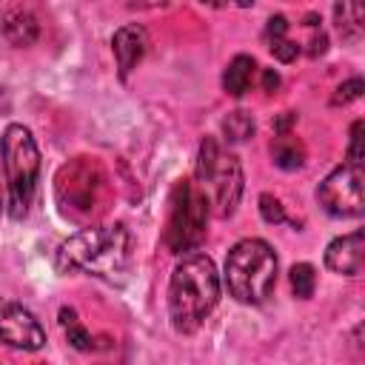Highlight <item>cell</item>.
I'll use <instances>...</instances> for the list:
<instances>
[{
	"label": "cell",
	"instance_id": "cell-1",
	"mask_svg": "<svg viewBox=\"0 0 365 365\" xmlns=\"http://www.w3.org/2000/svg\"><path fill=\"white\" fill-rule=\"evenodd\" d=\"M131 262V237L123 225H88L57 248V268L91 274L106 282H123Z\"/></svg>",
	"mask_w": 365,
	"mask_h": 365
},
{
	"label": "cell",
	"instance_id": "cell-2",
	"mask_svg": "<svg viewBox=\"0 0 365 365\" xmlns=\"http://www.w3.org/2000/svg\"><path fill=\"white\" fill-rule=\"evenodd\" d=\"M220 299V277L211 257L185 254L168 279V317L177 334H194Z\"/></svg>",
	"mask_w": 365,
	"mask_h": 365
},
{
	"label": "cell",
	"instance_id": "cell-3",
	"mask_svg": "<svg viewBox=\"0 0 365 365\" xmlns=\"http://www.w3.org/2000/svg\"><path fill=\"white\" fill-rule=\"evenodd\" d=\"M277 285V254L265 240H240L225 257V288L242 305H262Z\"/></svg>",
	"mask_w": 365,
	"mask_h": 365
},
{
	"label": "cell",
	"instance_id": "cell-4",
	"mask_svg": "<svg viewBox=\"0 0 365 365\" xmlns=\"http://www.w3.org/2000/svg\"><path fill=\"white\" fill-rule=\"evenodd\" d=\"M3 171H6V197H9V214L14 220H23L29 214V205L37 191L40 177V148L31 137V131L20 123L6 125L3 143Z\"/></svg>",
	"mask_w": 365,
	"mask_h": 365
},
{
	"label": "cell",
	"instance_id": "cell-5",
	"mask_svg": "<svg viewBox=\"0 0 365 365\" xmlns=\"http://www.w3.org/2000/svg\"><path fill=\"white\" fill-rule=\"evenodd\" d=\"M197 182L208 197V205H214L217 217H231L242 197V168L240 160L225 151L214 137H205L200 143L197 154Z\"/></svg>",
	"mask_w": 365,
	"mask_h": 365
},
{
	"label": "cell",
	"instance_id": "cell-6",
	"mask_svg": "<svg viewBox=\"0 0 365 365\" xmlns=\"http://www.w3.org/2000/svg\"><path fill=\"white\" fill-rule=\"evenodd\" d=\"M103 185H106V174H103L97 160L77 157V160L66 163L57 174V182H54L63 217L80 222V220H91L94 214H100L106 208L103 205Z\"/></svg>",
	"mask_w": 365,
	"mask_h": 365
},
{
	"label": "cell",
	"instance_id": "cell-7",
	"mask_svg": "<svg viewBox=\"0 0 365 365\" xmlns=\"http://www.w3.org/2000/svg\"><path fill=\"white\" fill-rule=\"evenodd\" d=\"M208 225V197L194 180H180L171 194V214L165 228V245L174 254L194 251L205 240Z\"/></svg>",
	"mask_w": 365,
	"mask_h": 365
},
{
	"label": "cell",
	"instance_id": "cell-8",
	"mask_svg": "<svg viewBox=\"0 0 365 365\" xmlns=\"http://www.w3.org/2000/svg\"><path fill=\"white\" fill-rule=\"evenodd\" d=\"M319 205L339 220L348 217H362L365 211V197H362V165L345 163L334 168L317 188Z\"/></svg>",
	"mask_w": 365,
	"mask_h": 365
},
{
	"label": "cell",
	"instance_id": "cell-9",
	"mask_svg": "<svg viewBox=\"0 0 365 365\" xmlns=\"http://www.w3.org/2000/svg\"><path fill=\"white\" fill-rule=\"evenodd\" d=\"M0 342L9 348L40 351L46 345V331L29 308L17 302H3L0 305Z\"/></svg>",
	"mask_w": 365,
	"mask_h": 365
},
{
	"label": "cell",
	"instance_id": "cell-10",
	"mask_svg": "<svg viewBox=\"0 0 365 365\" xmlns=\"http://www.w3.org/2000/svg\"><path fill=\"white\" fill-rule=\"evenodd\" d=\"M325 265L334 274H342V277L362 274V265H365V234L362 231H351L345 237H336L325 248Z\"/></svg>",
	"mask_w": 365,
	"mask_h": 365
},
{
	"label": "cell",
	"instance_id": "cell-11",
	"mask_svg": "<svg viewBox=\"0 0 365 365\" xmlns=\"http://www.w3.org/2000/svg\"><path fill=\"white\" fill-rule=\"evenodd\" d=\"M111 48H114V57H117L120 77L125 80V77L131 74V68L143 60V54H145V48H148V34H145L143 26L128 23V26H123V29L114 31Z\"/></svg>",
	"mask_w": 365,
	"mask_h": 365
},
{
	"label": "cell",
	"instance_id": "cell-12",
	"mask_svg": "<svg viewBox=\"0 0 365 365\" xmlns=\"http://www.w3.org/2000/svg\"><path fill=\"white\" fill-rule=\"evenodd\" d=\"M334 23L345 43H359L365 34V3L362 0H336Z\"/></svg>",
	"mask_w": 365,
	"mask_h": 365
},
{
	"label": "cell",
	"instance_id": "cell-13",
	"mask_svg": "<svg viewBox=\"0 0 365 365\" xmlns=\"http://www.w3.org/2000/svg\"><path fill=\"white\" fill-rule=\"evenodd\" d=\"M3 34L11 46L23 48V46H31L40 34V26H37V17L26 9H14L3 17Z\"/></svg>",
	"mask_w": 365,
	"mask_h": 365
},
{
	"label": "cell",
	"instance_id": "cell-14",
	"mask_svg": "<svg viewBox=\"0 0 365 365\" xmlns=\"http://www.w3.org/2000/svg\"><path fill=\"white\" fill-rule=\"evenodd\" d=\"M254 71H257L254 57L237 54V57L225 66V71H222V88H225L231 97H242V94L248 91V86H251Z\"/></svg>",
	"mask_w": 365,
	"mask_h": 365
},
{
	"label": "cell",
	"instance_id": "cell-15",
	"mask_svg": "<svg viewBox=\"0 0 365 365\" xmlns=\"http://www.w3.org/2000/svg\"><path fill=\"white\" fill-rule=\"evenodd\" d=\"M271 157H274V163H277L282 171H297V168L305 163V148H302V143H299L291 131H282V134H277V140L271 143Z\"/></svg>",
	"mask_w": 365,
	"mask_h": 365
},
{
	"label": "cell",
	"instance_id": "cell-16",
	"mask_svg": "<svg viewBox=\"0 0 365 365\" xmlns=\"http://www.w3.org/2000/svg\"><path fill=\"white\" fill-rule=\"evenodd\" d=\"M222 137L228 143H245L254 137V117L248 111H231L222 120Z\"/></svg>",
	"mask_w": 365,
	"mask_h": 365
},
{
	"label": "cell",
	"instance_id": "cell-17",
	"mask_svg": "<svg viewBox=\"0 0 365 365\" xmlns=\"http://www.w3.org/2000/svg\"><path fill=\"white\" fill-rule=\"evenodd\" d=\"M60 325L68 336V342L77 348V351H91V334L83 328V322L77 319V311L74 308H60Z\"/></svg>",
	"mask_w": 365,
	"mask_h": 365
},
{
	"label": "cell",
	"instance_id": "cell-18",
	"mask_svg": "<svg viewBox=\"0 0 365 365\" xmlns=\"http://www.w3.org/2000/svg\"><path fill=\"white\" fill-rule=\"evenodd\" d=\"M288 279H291V291H294V297L308 299V297L314 294L317 274H314V265H311V262H297V265H291Z\"/></svg>",
	"mask_w": 365,
	"mask_h": 365
},
{
	"label": "cell",
	"instance_id": "cell-19",
	"mask_svg": "<svg viewBox=\"0 0 365 365\" xmlns=\"http://www.w3.org/2000/svg\"><path fill=\"white\" fill-rule=\"evenodd\" d=\"M259 214H262V220H265L268 225L285 222V208H282V202H279L277 197H271V194H262V197H259Z\"/></svg>",
	"mask_w": 365,
	"mask_h": 365
},
{
	"label": "cell",
	"instance_id": "cell-20",
	"mask_svg": "<svg viewBox=\"0 0 365 365\" xmlns=\"http://www.w3.org/2000/svg\"><path fill=\"white\" fill-rule=\"evenodd\" d=\"M362 88H365V83L359 80V77H354V80H348V83H342L339 88H336V94H334V106H348V103H354L359 94H362Z\"/></svg>",
	"mask_w": 365,
	"mask_h": 365
},
{
	"label": "cell",
	"instance_id": "cell-21",
	"mask_svg": "<svg viewBox=\"0 0 365 365\" xmlns=\"http://www.w3.org/2000/svg\"><path fill=\"white\" fill-rule=\"evenodd\" d=\"M362 128L365 123L356 120L351 125V143H348V163H356V165H362Z\"/></svg>",
	"mask_w": 365,
	"mask_h": 365
},
{
	"label": "cell",
	"instance_id": "cell-22",
	"mask_svg": "<svg viewBox=\"0 0 365 365\" xmlns=\"http://www.w3.org/2000/svg\"><path fill=\"white\" fill-rule=\"evenodd\" d=\"M285 34H288V20H285L282 14H274V17L268 20V26H265V43L274 46V43L282 40Z\"/></svg>",
	"mask_w": 365,
	"mask_h": 365
},
{
	"label": "cell",
	"instance_id": "cell-23",
	"mask_svg": "<svg viewBox=\"0 0 365 365\" xmlns=\"http://www.w3.org/2000/svg\"><path fill=\"white\" fill-rule=\"evenodd\" d=\"M271 48V54L279 60V63H291L297 54H299V46L294 43V40H288V37H282V40H277L274 46H268Z\"/></svg>",
	"mask_w": 365,
	"mask_h": 365
},
{
	"label": "cell",
	"instance_id": "cell-24",
	"mask_svg": "<svg viewBox=\"0 0 365 365\" xmlns=\"http://www.w3.org/2000/svg\"><path fill=\"white\" fill-rule=\"evenodd\" d=\"M262 86H265V91H274V88L279 86V74H277L274 68H265V74H262Z\"/></svg>",
	"mask_w": 365,
	"mask_h": 365
},
{
	"label": "cell",
	"instance_id": "cell-25",
	"mask_svg": "<svg viewBox=\"0 0 365 365\" xmlns=\"http://www.w3.org/2000/svg\"><path fill=\"white\" fill-rule=\"evenodd\" d=\"M202 3H205V6H214V9H222L228 0H202Z\"/></svg>",
	"mask_w": 365,
	"mask_h": 365
}]
</instances>
